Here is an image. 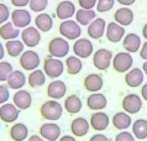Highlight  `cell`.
Listing matches in <instances>:
<instances>
[{
  "instance_id": "obj_8",
  "label": "cell",
  "mask_w": 147,
  "mask_h": 141,
  "mask_svg": "<svg viewBox=\"0 0 147 141\" xmlns=\"http://www.w3.org/2000/svg\"><path fill=\"white\" fill-rule=\"evenodd\" d=\"M72 51L74 53V56H77L80 60L89 58V57L93 56V53H94V45L90 41V39L79 37V39L76 40L74 43H73Z\"/></svg>"
},
{
  "instance_id": "obj_52",
  "label": "cell",
  "mask_w": 147,
  "mask_h": 141,
  "mask_svg": "<svg viewBox=\"0 0 147 141\" xmlns=\"http://www.w3.org/2000/svg\"><path fill=\"white\" fill-rule=\"evenodd\" d=\"M142 37H144V39L147 41V22L144 25V26H142Z\"/></svg>"
},
{
  "instance_id": "obj_36",
  "label": "cell",
  "mask_w": 147,
  "mask_h": 141,
  "mask_svg": "<svg viewBox=\"0 0 147 141\" xmlns=\"http://www.w3.org/2000/svg\"><path fill=\"white\" fill-rule=\"evenodd\" d=\"M132 135L137 140L147 139V120L146 119H137L135 120L131 125Z\"/></svg>"
},
{
  "instance_id": "obj_42",
  "label": "cell",
  "mask_w": 147,
  "mask_h": 141,
  "mask_svg": "<svg viewBox=\"0 0 147 141\" xmlns=\"http://www.w3.org/2000/svg\"><path fill=\"white\" fill-rule=\"evenodd\" d=\"M115 141H136V139L134 138L132 132L129 131H120L117 132V135L115 136Z\"/></svg>"
},
{
  "instance_id": "obj_7",
  "label": "cell",
  "mask_w": 147,
  "mask_h": 141,
  "mask_svg": "<svg viewBox=\"0 0 147 141\" xmlns=\"http://www.w3.org/2000/svg\"><path fill=\"white\" fill-rule=\"evenodd\" d=\"M41 63V58L40 55L35 49H26L21 53L19 58V64L24 70H28V72H32V70L37 69L40 67Z\"/></svg>"
},
{
  "instance_id": "obj_28",
  "label": "cell",
  "mask_w": 147,
  "mask_h": 141,
  "mask_svg": "<svg viewBox=\"0 0 147 141\" xmlns=\"http://www.w3.org/2000/svg\"><path fill=\"white\" fill-rule=\"evenodd\" d=\"M9 136L13 141H25L28 139V127L24 123H14L10 126Z\"/></svg>"
},
{
  "instance_id": "obj_2",
  "label": "cell",
  "mask_w": 147,
  "mask_h": 141,
  "mask_svg": "<svg viewBox=\"0 0 147 141\" xmlns=\"http://www.w3.org/2000/svg\"><path fill=\"white\" fill-rule=\"evenodd\" d=\"M42 70L46 74V77L53 79H58L64 72V62H62L59 58L47 56L43 58L42 63Z\"/></svg>"
},
{
  "instance_id": "obj_44",
  "label": "cell",
  "mask_w": 147,
  "mask_h": 141,
  "mask_svg": "<svg viewBox=\"0 0 147 141\" xmlns=\"http://www.w3.org/2000/svg\"><path fill=\"white\" fill-rule=\"evenodd\" d=\"M10 3L14 7H16V9H22V7L28 6L30 0H10Z\"/></svg>"
},
{
  "instance_id": "obj_51",
  "label": "cell",
  "mask_w": 147,
  "mask_h": 141,
  "mask_svg": "<svg viewBox=\"0 0 147 141\" xmlns=\"http://www.w3.org/2000/svg\"><path fill=\"white\" fill-rule=\"evenodd\" d=\"M5 47H4V45L0 42V61H3V58H4V56H5Z\"/></svg>"
},
{
  "instance_id": "obj_24",
  "label": "cell",
  "mask_w": 147,
  "mask_h": 141,
  "mask_svg": "<svg viewBox=\"0 0 147 141\" xmlns=\"http://www.w3.org/2000/svg\"><path fill=\"white\" fill-rule=\"evenodd\" d=\"M144 79H145V74L142 72V69L136 67H134L129 72H126L124 77L126 85L130 87V88H137V87L142 85L144 84Z\"/></svg>"
},
{
  "instance_id": "obj_29",
  "label": "cell",
  "mask_w": 147,
  "mask_h": 141,
  "mask_svg": "<svg viewBox=\"0 0 147 141\" xmlns=\"http://www.w3.org/2000/svg\"><path fill=\"white\" fill-rule=\"evenodd\" d=\"M82 108H83V102H82V99L77 94H71L64 99L63 109L66 110L68 114H71V115L78 114L82 110Z\"/></svg>"
},
{
  "instance_id": "obj_27",
  "label": "cell",
  "mask_w": 147,
  "mask_h": 141,
  "mask_svg": "<svg viewBox=\"0 0 147 141\" xmlns=\"http://www.w3.org/2000/svg\"><path fill=\"white\" fill-rule=\"evenodd\" d=\"M111 124L116 130L125 131L132 125L131 115L125 113V111H117V113L114 114V117L111 118Z\"/></svg>"
},
{
  "instance_id": "obj_10",
  "label": "cell",
  "mask_w": 147,
  "mask_h": 141,
  "mask_svg": "<svg viewBox=\"0 0 147 141\" xmlns=\"http://www.w3.org/2000/svg\"><path fill=\"white\" fill-rule=\"evenodd\" d=\"M20 36H21V41L25 45V47H28L30 49L37 47L41 42V32L31 25L22 28V31L20 32Z\"/></svg>"
},
{
  "instance_id": "obj_9",
  "label": "cell",
  "mask_w": 147,
  "mask_h": 141,
  "mask_svg": "<svg viewBox=\"0 0 147 141\" xmlns=\"http://www.w3.org/2000/svg\"><path fill=\"white\" fill-rule=\"evenodd\" d=\"M142 98L141 95H138L136 93H129L122 98L121 102V106H122V111L127 113L130 115L132 114H137L138 111L142 109Z\"/></svg>"
},
{
  "instance_id": "obj_21",
  "label": "cell",
  "mask_w": 147,
  "mask_h": 141,
  "mask_svg": "<svg viewBox=\"0 0 147 141\" xmlns=\"http://www.w3.org/2000/svg\"><path fill=\"white\" fill-rule=\"evenodd\" d=\"M134 19H135L134 11L127 6H121L114 12V21L121 25L122 27L130 26L134 22Z\"/></svg>"
},
{
  "instance_id": "obj_32",
  "label": "cell",
  "mask_w": 147,
  "mask_h": 141,
  "mask_svg": "<svg viewBox=\"0 0 147 141\" xmlns=\"http://www.w3.org/2000/svg\"><path fill=\"white\" fill-rule=\"evenodd\" d=\"M4 47H5V52L11 57V58H18V57L21 56V53L25 51V45H24L22 41L19 40V39L6 41V43Z\"/></svg>"
},
{
  "instance_id": "obj_45",
  "label": "cell",
  "mask_w": 147,
  "mask_h": 141,
  "mask_svg": "<svg viewBox=\"0 0 147 141\" xmlns=\"http://www.w3.org/2000/svg\"><path fill=\"white\" fill-rule=\"evenodd\" d=\"M89 141H110V140H109V138L107 135L101 134V132H96V134H94L93 136H90Z\"/></svg>"
},
{
  "instance_id": "obj_17",
  "label": "cell",
  "mask_w": 147,
  "mask_h": 141,
  "mask_svg": "<svg viewBox=\"0 0 147 141\" xmlns=\"http://www.w3.org/2000/svg\"><path fill=\"white\" fill-rule=\"evenodd\" d=\"M126 35L125 27H122L121 25L116 24L115 21H111L107 24V30H105V37L109 42L111 43H117L122 41L124 36Z\"/></svg>"
},
{
  "instance_id": "obj_31",
  "label": "cell",
  "mask_w": 147,
  "mask_h": 141,
  "mask_svg": "<svg viewBox=\"0 0 147 141\" xmlns=\"http://www.w3.org/2000/svg\"><path fill=\"white\" fill-rule=\"evenodd\" d=\"M64 69L67 70L69 76H77L83 69V62L77 56H67L64 61Z\"/></svg>"
},
{
  "instance_id": "obj_6",
  "label": "cell",
  "mask_w": 147,
  "mask_h": 141,
  "mask_svg": "<svg viewBox=\"0 0 147 141\" xmlns=\"http://www.w3.org/2000/svg\"><path fill=\"white\" fill-rule=\"evenodd\" d=\"M134 64V58L132 55L126 51L122 52H117L115 56L113 57V62H111V67L117 73H126L132 68Z\"/></svg>"
},
{
  "instance_id": "obj_35",
  "label": "cell",
  "mask_w": 147,
  "mask_h": 141,
  "mask_svg": "<svg viewBox=\"0 0 147 141\" xmlns=\"http://www.w3.org/2000/svg\"><path fill=\"white\" fill-rule=\"evenodd\" d=\"M95 18H96V12L94 10H87V9H78L74 15V20L80 26H88Z\"/></svg>"
},
{
  "instance_id": "obj_23",
  "label": "cell",
  "mask_w": 147,
  "mask_h": 141,
  "mask_svg": "<svg viewBox=\"0 0 147 141\" xmlns=\"http://www.w3.org/2000/svg\"><path fill=\"white\" fill-rule=\"evenodd\" d=\"M26 83H27V77L20 69H14L6 79V85L9 87V89L13 90L22 89Z\"/></svg>"
},
{
  "instance_id": "obj_16",
  "label": "cell",
  "mask_w": 147,
  "mask_h": 141,
  "mask_svg": "<svg viewBox=\"0 0 147 141\" xmlns=\"http://www.w3.org/2000/svg\"><path fill=\"white\" fill-rule=\"evenodd\" d=\"M105 30H107V21L101 18H95L87 26V34L89 39L93 40H100L105 35Z\"/></svg>"
},
{
  "instance_id": "obj_37",
  "label": "cell",
  "mask_w": 147,
  "mask_h": 141,
  "mask_svg": "<svg viewBox=\"0 0 147 141\" xmlns=\"http://www.w3.org/2000/svg\"><path fill=\"white\" fill-rule=\"evenodd\" d=\"M28 6H30V10L36 12V14L45 12L48 6V0H30Z\"/></svg>"
},
{
  "instance_id": "obj_11",
  "label": "cell",
  "mask_w": 147,
  "mask_h": 141,
  "mask_svg": "<svg viewBox=\"0 0 147 141\" xmlns=\"http://www.w3.org/2000/svg\"><path fill=\"white\" fill-rule=\"evenodd\" d=\"M10 19L13 25L15 27H18L19 30L30 26L32 21L31 12L27 9H25V7H22V9H14L10 14Z\"/></svg>"
},
{
  "instance_id": "obj_33",
  "label": "cell",
  "mask_w": 147,
  "mask_h": 141,
  "mask_svg": "<svg viewBox=\"0 0 147 141\" xmlns=\"http://www.w3.org/2000/svg\"><path fill=\"white\" fill-rule=\"evenodd\" d=\"M19 36H20V30L18 27H15L11 21L0 25V39L1 40L5 41L16 40Z\"/></svg>"
},
{
  "instance_id": "obj_18",
  "label": "cell",
  "mask_w": 147,
  "mask_h": 141,
  "mask_svg": "<svg viewBox=\"0 0 147 141\" xmlns=\"http://www.w3.org/2000/svg\"><path fill=\"white\" fill-rule=\"evenodd\" d=\"M110 124V118L104 111H94L89 119V125L95 131H104L108 129Z\"/></svg>"
},
{
  "instance_id": "obj_48",
  "label": "cell",
  "mask_w": 147,
  "mask_h": 141,
  "mask_svg": "<svg viewBox=\"0 0 147 141\" xmlns=\"http://www.w3.org/2000/svg\"><path fill=\"white\" fill-rule=\"evenodd\" d=\"M141 98L147 102V83H144L141 87Z\"/></svg>"
},
{
  "instance_id": "obj_13",
  "label": "cell",
  "mask_w": 147,
  "mask_h": 141,
  "mask_svg": "<svg viewBox=\"0 0 147 141\" xmlns=\"http://www.w3.org/2000/svg\"><path fill=\"white\" fill-rule=\"evenodd\" d=\"M20 109H18L13 103H5L0 105V121L6 124H14L20 117Z\"/></svg>"
},
{
  "instance_id": "obj_55",
  "label": "cell",
  "mask_w": 147,
  "mask_h": 141,
  "mask_svg": "<svg viewBox=\"0 0 147 141\" xmlns=\"http://www.w3.org/2000/svg\"><path fill=\"white\" fill-rule=\"evenodd\" d=\"M59 1H61V0H59Z\"/></svg>"
},
{
  "instance_id": "obj_43",
  "label": "cell",
  "mask_w": 147,
  "mask_h": 141,
  "mask_svg": "<svg viewBox=\"0 0 147 141\" xmlns=\"http://www.w3.org/2000/svg\"><path fill=\"white\" fill-rule=\"evenodd\" d=\"M98 0H78V5L80 9H87V10H93L96 6Z\"/></svg>"
},
{
  "instance_id": "obj_15",
  "label": "cell",
  "mask_w": 147,
  "mask_h": 141,
  "mask_svg": "<svg viewBox=\"0 0 147 141\" xmlns=\"http://www.w3.org/2000/svg\"><path fill=\"white\" fill-rule=\"evenodd\" d=\"M46 93L48 95L50 99H53V100H59L66 97L67 94V85L66 83L61 79H53L50 84L47 85Z\"/></svg>"
},
{
  "instance_id": "obj_14",
  "label": "cell",
  "mask_w": 147,
  "mask_h": 141,
  "mask_svg": "<svg viewBox=\"0 0 147 141\" xmlns=\"http://www.w3.org/2000/svg\"><path fill=\"white\" fill-rule=\"evenodd\" d=\"M76 11L77 7L74 3L71 1V0H61L56 6V16L61 21L72 19L76 15Z\"/></svg>"
},
{
  "instance_id": "obj_26",
  "label": "cell",
  "mask_w": 147,
  "mask_h": 141,
  "mask_svg": "<svg viewBox=\"0 0 147 141\" xmlns=\"http://www.w3.org/2000/svg\"><path fill=\"white\" fill-rule=\"evenodd\" d=\"M108 105V99L103 93H92L87 98V106L93 111H103Z\"/></svg>"
},
{
  "instance_id": "obj_49",
  "label": "cell",
  "mask_w": 147,
  "mask_h": 141,
  "mask_svg": "<svg viewBox=\"0 0 147 141\" xmlns=\"http://www.w3.org/2000/svg\"><path fill=\"white\" fill-rule=\"evenodd\" d=\"M58 141H77V139L73 135H62Z\"/></svg>"
},
{
  "instance_id": "obj_30",
  "label": "cell",
  "mask_w": 147,
  "mask_h": 141,
  "mask_svg": "<svg viewBox=\"0 0 147 141\" xmlns=\"http://www.w3.org/2000/svg\"><path fill=\"white\" fill-rule=\"evenodd\" d=\"M35 27L40 32H48L53 27V19L47 12H40L35 18Z\"/></svg>"
},
{
  "instance_id": "obj_22",
  "label": "cell",
  "mask_w": 147,
  "mask_h": 141,
  "mask_svg": "<svg viewBox=\"0 0 147 141\" xmlns=\"http://www.w3.org/2000/svg\"><path fill=\"white\" fill-rule=\"evenodd\" d=\"M142 46V40L141 37L138 36L135 32H130V34H126L122 39V47L126 52L129 53H136L140 51V48Z\"/></svg>"
},
{
  "instance_id": "obj_5",
  "label": "cell",
  "mask_w": 147,
  "mask_h": 141,
  "mask_svg": "<svg viewBox=\"0 0 147 141\" xmlns=\"http://www.w3.org/2000/svg\"><path fill=\"white\" fill-rule=\"evenodd\" d=\"M113 52L108 48H99L93 53V66L98 70H108L111 67V62H113Z\"/></svg>"
},
{
  "instance_id": "obj_34",
  "label": "cell",
  "mask_w": 147,
  "mask_h": 141,
  "mask_svg": "<svg viewBox=\"0 0 147 141\" xmlns=\"http://www.w3.org/2000/svg\"><path fill=\"white\" fill-rule=\"evenodd\" d=\"M46 74L43 73L42 69H35L30 72L27 77V84L31 87V88H40V87L45 85V83H46Z\"/></svg>"
},
{
  "instance_id": "obj_41",
  "label": "cell",
  "mask_w": 147,
  "mask_h": 141,
  "mask_svg": "<svg viewBox=\"0 0 147 141\" xmlns=\"http://www.w3.org/2000/svg\"><path fill=\"white\" fill-rule=\"evenodd\" d=\"M9 99H10V89H9V87H7L6 84H4V83H1V84H0V105L7 103L9 102Z\"/></svg>"
},
{
  "instance_id": "obj_20",
  "label": "cell",
  "mask_w": 147,
  "mask_h": 141,
  "mask_svg": "<svg viewBox=\"0 0 147 141\" xmlns=\"http://www.w3.org/2000/svg\"><path fill=\"white\" fill-rule=\"evenodd\" d=\"M83 85L89 93H98L104 87V78L99 73H89L84 78Z\"/></svg>"
},
{
  "instance_id": "obj_1",
  "label": "cell",
  "mask_w": 147,
  "mask_h": 141,
  "mask_svg": "<svg viewBox=\"0 0 147 141\" xmlns=\"http://www.w3.org/2000/svg\"><path fill=\"white\" fill-rule=\"evenodd\" d=\"M63 110V105L58 100H53V99L42 103V105L40 106V114L42 119L53 123L62 118Z\"/></svg>"
},
{
  "instance_id": "obj_12",
  "label": "cell",
  "mask_w": 147,
  "mask_h": 141,
  "mask_svg": "<svg viewBox=\"0 0 147 141\" xmlns=\"http://www.w3.org/2000/svg\"><path fill=\"white\" fill-rule=\"evenodd\" d=\"M38 132H40L38 135L46 141H58L62 130H61V127L57 123L48 121V123H43L40 126Z\"/></svg>"
},
{
  "instance_id": "obj_3",
  "label": "cell",
  "mask_w": 147,
  "mask_h": 141,
  "mask_svg": "<svg viewBox=\"0 0 147 141\" xmlns=\"http://www.w3.org/2000/svg\"><path fill=\"white\" fill-rule=\"evenodd\" d=\"M69 42L63 39V37H53L52 40H50V42L47 45V51L48 56L55 57V58H64L68 56L69 53Z\"/></svg>"
},
{
  "instance_id": "obj_39",
  "label": "cell",
  "mask_w": 147,
  "mask_h": 141,
  "mask_svg": "<svg viewBox=\"0 0 147 141\" xmlns=\"http://www.w3.org/2000/svg\"><path fill=\"white\" fill-rule=\"evenodd\" d=\"M115 5V0H98L95 9L98 12H108Z\"/></svg>"
},
{
  "instance_id": "obj_4",
  "label": "cell",
  "mask_w": 147,
  "mask_h": 141,
  "mask_svg": "<svg viewBox=\"0 0 147 141\" xmlns=\"http://www.w3.org/2000/svg\"><path fill=\"white\" fill-rule=\"evenodd\" d=\"M58 31L61 37L66 39L67 41H76L82 35V26L73 19L64 20L59 24Z\"/></svg>"
},
{
  "instance_id": "obj_47",
  "label": "cell",
  "mask_w": 147,
  "mask_h": 141,
  "mask_svg": "<svg viewBox=\"0 0 147 141\" xmlns=\"http://www.w3.org/2000/svg\"><path fill=\"white\" fill-rule=\"evenodd\" d=\"M115 1L119 3L121 6H127V7H130L131 5H134V4L136 3V0H115Z\"/></svg>"
},
{
  "instance_id": "obj_50",
  "label": "cell",
  "mask_w": 147,
  "mask_h": 141,
  "mask_svg": "<svg viewBox=\"0 0 147 141\" xmlns=\"http://www.w3.org/2000/svg\"><path fill=\"white\" fill-rule=\"evenodd\" d=\"M27 141H46V140L42 139L40 135H31L30 138L27 139Z\"/></svg>"
},
{
  "instance_id": "obj_25",
  "label": "cell",
  "mask_w": 147,
  "mask_h": 141,
  "mask_svg": "<svg viewBox=\"0 0 147 141\" xmlns=\"http://www.w3.org/2000/svg\"><path fill=\"white\" fill-rule=\"evenodd\" d=\"M90 125L89 121L83 117L74 118L71 123V132L74 138H83L89 132Z\"/></svg>"
},
{
  "instance_id": "obj_38",
  "label": "cell",
  "mask_w": 147,
  "mask_h": 141,
  "mask_svg": "<svg viewBox=\"0 0 147 141\" xmlns=\"http://www.w3.org/2000/svg\"><path fill=\"white\" fill-rule=\"evenodd\" d=\"M14 70V67L10 62L7 61H0V82H6L7 77Z\"/></svg>"
},
{
  "instance_id": "obj_53",
  "label": "cell",
  "mask_w": 147,
  "mask_h": 141,
  "mask_svg": "<svg viewBox=\"0 0 147 141\" xmlns=\"http://www.w3.org/2000/svg\"><path fill=\"white\" fill-rule=\"evenodd\" d=\"M142 72H144V74H145V76L147 77V61H145L144 62V64H142Z\"/></svg>"
},
{
  "instance_id": "obj_19",
  "label": "cell",
  "mask_w": 147,
  "mask_h": 141,
  "mask_svg": "<svg viewBox=\"0 0 147 141\" xmlns=\"http://www.w3.org/2000/svg\"><path fill=\"white\" fill-rule=\"evenodd\" d=\"M13 104L20 110H27L32 105V95L26 89L15 90L13 95Z\"/></svg>"
},
{
  "instance_id": "obj_40",
  "label": "cell",
  "mask_w": 147,
  "mask_h": 141,
  "mask_svg": "<svg viewBox=\"0 0 147 141\" xmlns=\"http://www.w3.org/2000/svg\"><path fill=\"white\" fill-rule=\"evenodd\" d=\"M10 14L11 12H10L9 6H7L6 4H4V3H0V25H3V24L9 21Z\"/></svg>"
},
{
  "instance_id": "obj_46",
  "label": "cell",
  "mask_w": 147,
  "mask_h": 141,
  "mask_svg": "<svg viewBox=\"0 0 147 141\" xmlns=\"http://www.w3.org/2000/svg\"><path fill=\"white\" fill-rule=\"evenodd\" d=\"M140 57L144 61H147V41H145L144 43H142V46L140 48Z\"/></svg>"
},
{
  "instance_id": "obj_54",
  "label": "cell",
  "mask_w": 147,
  "mask_h": 141,
  "mask_svg": "<svg viewBox=\"0 0 147 141\" xmlns=\"http://www.w3.org/2000/svg\"><path fill=\"white\" fill-rule=\"evenodd\" d=\"M0 127H1V121H0Z\"/></svg>"
}]
</instances>
